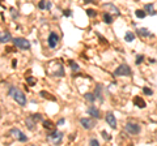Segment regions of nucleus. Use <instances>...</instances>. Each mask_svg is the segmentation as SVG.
Wrapping results in <instances>:
<instances>
[{
  "mask_svg": "<svg viewBox=\"0 0 157 146\" xmlns=\"http://www.w3.org/2000/svg\"><path fill=\"white\" fill-rule=\"evenodd\" d=\"M8 94L16 100V103H19L20 106H26V97L20 89H17L16 86H11Z\"/></svg>",
  "mask_w": 157,
  "mask_h": 146,
  "instance_id": "obj_1",
  "label": "nucleus"
},
{
  "mask_svg": "<svg viewBox=\"0 0 157 146\" xmlns=\"http://www.w3.org/2000/svg\"><path fill=\"white\" fill-rule=\"evenodd\" d=\"M47 72L50 74L55 76V77H63L64 76V68H63L62 63H58L56 60L51 62L49 65H47Z\"/></svg>",
  "mask_w": 157,
  "mask_h": 146,
  "instance_id": "obj_2",
  "label": "nucleus"
},
{
  "mask_svg": "<svg viewBox=\"0 0 157 146\" xmlns=\"http://www.w3.org/2000/svg\"><path fill=\"white\" fill-rule=\"evenodd\" d=\"M114 74H115L117 77H119V76L120 77H130V76L132 74V71L127 64H120V65L115 69Z\"/></svg>",
  "mask_w": 157,
  "mask_h": 146,
  "instance_id": "obj_3",
  "label": "nucleus"
},
{
  "mask_svg": "<svg viewBox=\"0 0 157 146\" xmlns=\"http://www.w3.org/2000/svg\"><path fill=\"white\" fill-rule=\"evenodd\" d=\"M63 140V133L62 132H58V130H53L50 135H47V141L53 145H58L62 142Z\"/></svg>",
  "mask_w": 157,
  "mask_h": 146,
  "instance_id": "obj_4",
  "label": "nucleus"
},
{
  "mask_svg": "<svg viewBox=\"0 0 157 146\" xmlns=\"http://www.w3.org/2000/svg\"><path fill=\"white\" fill-rule=\"evenodd\" d=\"M9 135H11V137H13L16 141H21V142H26V141H28V137H26V135H24V133L21 132L20 129H17V128H12V129L9 130Z\"/></svg>",
  "mask_w": 157,
  "mask_h": 146,
  "instance_id": "obj_5",
  "label": "nucleus"
},
{
  "mask_svg": "<svg viewBox=\"0 0 157 146\" xmlns=\"http://www.w3.org/2000/svg\"><path fill=\"white\" fill-rule=\"evenodd\" d=\"M12 41H13V44L16 46V47L21 48V50H29L30 48V42L25 38H14V39H12Z\"/></svg>",
  "mask_w": 157,
  "mask_h": 146,
  "instance_id": "obj_6",
  "label": "nucleus"
},
{
  "mask_svg": "<svg viewBox=\"0 0 157 146\" xmlns=\"http://www.w3.org/2000/svg\"><path fill=\"white\" fill-rule=\"evenodd\" d=\"M80 124L84 129L90 130L96 127L97 123H96V120H93V119H90V117H83V119H80Z\"/></svg>",
  "mask_w": 157,
  "mask_h": 146,
  "instance_id": "obj_7",
  "label": "nucleus"
},
{
  "mask_svg": "<svg viewBox=\"0 0 157 146\" xmlns=\"http://www.w3.org/2000/svg\"><path fill=\"white\" fill-rule=\"evenodd\" d=\"M125 129L128 135H139L140 133V125L136 123H127Z\"/></svg>",
  "mask_w": 157,
  "mask_h": 146,
  "instance_id": "obj_8",
  "label": "nucleus"
},
{
  "mask_svg": "<svg viewBox=\"0 0 157 146\" xmlns=\"http://www.w3.org/2000/svg\"><path fill=\"white\" fill-rule=\"evenodd\" d=\"M47 43H49V47L55 48L59 43V35L56 34V33H50L49 39H47Z\"/></svg>",
  "mask_w": 157,
  "mask_h": 146,
  "instance_id": "obj_9",
  "label": "nucleus"
},
{
  "mask_svg": "<svg viewBox=\"0 0 157 146\" xmlns=\"http://www.w3.org/2000/svg\"><path fill=\"white\" fill-rule=\"evenodd\" d=\"M105 119H106V123L109 124V125L113 128V129H115L117 128V119H115V116H114L113 112H107Z\"/></svg>",
  "mask_w": 157,
  "mask_h": 146,
  "instance_id": "obj_10",
  "label": "nucleus"
},
{
  "mask_svg": "<svg viewBox=\"0 0 157 146\" xmlns=\"http://www.w3.org/2000/svg\"><path fill=\"white\" fill-rule=\"evenodd\" d=\"M104 8L107 9L111 14H114V16H120V11L114 4H111V3H106V4H104Z\"/></svg>",
  "mask_w": 157,
  "mask_h": 146,
  "instance_id": "obj_11",
  "label": "nucleus"
},
{
  "mask_svg": "<svg viewBox=\"0 0 157 146\" xmlns=\"http://www.w3.org/2000/svg\"><path fill=\"white\" fill-rule=\"evenodd\" d=\"M86 112L89 114V116H92L93 119H99L101 117V114H99V110L97 107H94V106H90L86 110Z\"/></svg>",
  "mask_w": 157,
  "mask_h": 146,
  "instance_id": "obj_12",
  "label": "nucleus"
},
{
  "mask_svg": "<svg viewBox=\"0 0 157 146\" xmlns=\"http://www.w3.org/2000/svg\"><path fill=\"white\" fill-rule=\"evenodd\" d=\"M12 39L11 34L8 31H3L0 33V42H3V43H7V42H9Z\"/></svg>",
  "mask_w": 157,
  "mask_h": 146,
  "instance_id": "obj_13",
  "label": "nucleus"
},
{
  "mask_svg": "<svg viewBox=\"0 0 157 146\" xmlns=\"http://www.w3.org/2000/svg\"><path fill=\"white\" fill-rule=\"evenodd\" d=\"M94 95H96V98H98L101 102H104V98H102V86H101V85H96Z\"/></svg>",
  "mask_w": 157,
  "mask_h": 146,
  "instance_id": "obj_14",
  "label": "nucleus"
},
{
  "mask_svg": "<svg viewBox=\"0 0 157 146\" xmlns=\"http://www.w3.org/2000/svg\"><path fill=\"white\" fill-rule=\"evenodd\" d=\"M144 11H145L147 13L152 14V16H155V14H156L155 7H153V4H151V3H148V4H145V5H144Z\"/></svg>",
  "mask_w": 157,
  "mask_h": 146,
  "instance_id": "obj_15",
  "label": "nucleus"
},
{
  "mask_svg": "<svg viewBox=\"0 0 157 146\" xmlns=\"http://www.w3.org/2000/svg\"><path fill=\"white\" fill-rule=\"evenodd\" d=\"M134 103L138 106V107H140V108H144L147 106V103L144 102V99H141L140 97H135V98H134Z\"/></svg>",
  "mask_w": 157,
  "mask_h": 146,
  "instance_id": "obj_16",
  "label": "nucleus"
},
{
  "mask_svg": "<svg viewBox=\"0 0 157 146\" xmlns=\"http://www.w3.org/2000/svg\"><path fill=\"white\" fill-rule=\"evenodd\" d=\"M138 34L140 36H153L152 33L148 31V29H145V27H140V29L138 30Z\"/></svg>",
  "mask_w": 157,
  "mask_h": 146,
  "instance_id": "obj_17",
  "label": "nucleus"
},
{
  "mask_svg": "<svg viewBox=\"0 0 157 146\" xmlns=\"http://www.w3.org/2000/svg\"><path fill=\"white\" fill-rule=\"evenodd\" d=\"M25 123H26V127H28L30 130H33V129H34V124H35V120H34V119H33L32 116L26 117Z\"/></svg>",
  "mask_w": 157,
  "mask_h": 146,
  "instance_id": "obj_18",
  "label": "nucleus"
},
{
  "mask_svg": "<svg viewBox=\"0 0 157 146\" xmlns=\"http://www.w3.org/2000/svg\"><path fill=\"white\" fill-rule=\"evenodd\" d=\"M125 41L126 42H132V41H135V34L132 31H127L126 33V35H125Z\"/></svg>",
  "mask_w": 157,
  "mask_h": 146,
  "instance_id": "obj_19",
  "label": "nucleus"
},
{
  "mask_svg": "<svg viewBox=\"0 0 157 146\" xmlns=\"http://www.w3.org/2000/svg\"><path fill=\"white\" fill-rule=\"evenodd\" d=\"M84 98H85L86 100H89L90 103H93L96 100V95L93 93H85V94H84Z\"/></svg>",
  "mask_w": 157,
  "mask_h": 146,
  "instance_id": "obj_20",
  "label": "nucleus"
},
{
  "mask_svg": "<svg viewBox=\"0 0 157 146\" xmlns=\"http://www.w3.org/2000/svg\"><path fill=\"white\" fill-rule=\"evenodd\" d=\"M135 14H136L138 18H144L147 16V12L144 11V9H136V11H135Z\"/></svg>",
  "mask_w": 157,
  "mask_h": 146,
  "instance_id": "obj_21",
  "label": "nucleus"
},
{
  "mask_svg": "<svg viewBox=\"0 0 157 146\" xmlns=\"http://www.w3.org/2000/svg\"><path fill=\"white\" fill-rule=\"evenodd\" d=\"M43 127L46 128V129H51V130L54 129V124L51 123V120H45L43 121Z\"/></svg>",
  "mask_w": 157,
  "mask_h": 146,
  "instance_id": "obj_22",
  "label": "nucleus"
},
{
  "mask_svg": "<svg viewBox=\"0 0 157 146\" xmlns=\"http://www.w3.org/2000/svg\"><path fill=\"white\" fill-rule=\"evenodd\" d=\"M69 65H71L72 71H75V72H77L78 69H80V67H78V64H76V63L73 62V60H69Z\"/></svg>",
  "mask_w": 157,
  "mask_h": 146,
  "instance_id": "obj_23",
  "label": "nucleus"
},
{
  "mask_svg": "<svg viewBox=\"0 0 157 146\" xmlns=\"http://www.w3.org/2000/svg\"><path fill=\"white\" fill-rule=\"evenodd\" d=\"M104 21H105L106 24H111V22H113V17H111V14L105 13V14H104Z\"/></svg>",
  "mask_w": 157,
  "mask_h": 146,
  "instance_id": "obj_24",
  "label": "nucleus"
},
{
  "mask_svg": "<svg viewBox=\"0 0 157 146\" xmlns=\"http://www.w3.org/2000/svg\"><path fill=\"white\" fill-rule=\"evenodd\" d=\"M26 82H28L30 86H33V85H35V82H37V78H34V77H26Z\"/></svg>",
  "mask_w": 157,
  "mask_h": 146,
  "instance_id": "obj_25",
  "label": "nucleus"
},
{
  "mask_svg": "<svg viewBox=\"0 0 157 146\" xmlns=\"http://www.w3.org/2000/svg\"><path fill=\"white\" fill-rule=\"evenodd\" d=\"M41 97H43V98H49V99H51V100H55V98H54L53 95H49V94H46V91H41Z\"/></svg>",
  "mask_w": 157,
  "mask_h": 146,
  "instance_id": "obj_26",
  "label": "nucleus"
},
{
  "mask_svg": "<svg viewBox=\"0 0 157 146\" xmlns=\"http://www.w3.org/2000/svg\"><path fill=\"white\" fill-rule=\"evenodd\" d=\"M143 60H144L143 55H138V56H136V62H135V63H136V65H139V64L143 63Z\"/></svg>",
  "mask_w": 157,
  "mask_h": 146,
  "instance_id": "obj_27",
  "label": "nucleus"
},
{
  "mask_svg": "<svg viewBox=\"0 0 157 146\" xmlns=\"http://www.w3.org/2000/svg\"><path fill=\"white\" fill-rule=\"evenodd\" d=\"M143 91H144V94H147V95H152L153 94V91L149 89V87H143Z\"/></svg>",
  "mask_w": 157,
  "mask_h": 146,
  "instance_id": "obj_28",
  "label": "nucleus"
},
{
  "mask_svg": "<svg viewBox=\"0 0 157 146\" xmlns=\"http://www.w3.org/2000/svg\"><path fill=\"white\" fill-rule=\"evenodd\" d=\"M102 137H104L105 140H106V141H110L111 140V136H109L106 132H105V130H102Z\"/></svg>",
  "mask_w": 157,
  "mask_h": 146,
  "instance_id": "obj_29",
  "label": "nucleus"
},
{
  "mask_svg": "<svg viewBox=\"0 0 157 146\" xmlns=\"http://www.w3.org/2000/svg\"><path fill=\"white\" fill-rule=\"evenodd\" d=\"M89 145H93V146H98L99 145V142L97 141V140H96V138H92V140H90V141H89Z\"/></svg>",
  "mask_w": 157,
  "mask_h": 146,
  "instance_id": "obj_30",
  "label": "nucleus"
},
{
  "mask_svg": "<svg viewBox=\"0 0 157 146\" xmlns=\"http://www.w3.org/2000/svg\"><path fill=\"white\" fill-rule=\"evenodd\" d=\"M38 7H39V9H45V7H46V1H45V0H41Z\"/></svg>",
  "mask_w": 157,
  "mask_h": 146,
  "instance_id": "obj_31",
  "label": "nucleus"
},
{
  "mask_svg": "<svg viewBox=\"0 0 157 146\" xmlns=\"http://www.w3.org/2000/svg\"><path fill=\"white\" fill-rule=\"evenodd\" d=\"M86 14L90 16V17H94L96 16V12L93 11V9H88V11H86Z\"/></svg>",
  "mask_w": 157,
  "mask_h": 146,
  "instance_id": "obj_32",
  "label": "nucleus"
},
{
  "mask_svg": "<svg viewBox=\"0 0 157 146\" xmlns=\"http://www.w3.org/2000/svg\"><path fill=\"white\" fill-rule=\"evenodd\" d=\"M32 117H33V119H34V120H35V121H37V120H42V116H41V115H39V114H35V115H32Z\"/></svg>",
  "mask_w": 157,
  "mask_h": 146,
  "instance_id": "obj_33",
  "label": "nucleus"
},
{
  "mask_svg": "<svg viewBox=\"0 0 157 146\" xmlns=\"http://www.w3.org/2000/svg\"><path fill=\"white\" fill-rule=\"evenodd\" d=\"M64 123H66V120H64V119H60V120L58 121V125H63Z\"/></svg>",
  "mask_w": 157,
  "mask_h": 146,
  "instance_id": "obj_34",
  "label": "nucleus"
},
{
  "mask_svg": "<svg viewBox=\"0 0 157 146\" xmlns=\"http://www.w3.org/2000/svg\"><path fill=\"white\" fill-rule=\"evenodd\" d=\"M50 8H51V3H50V1H47V3H46V7H45V9H47V11H49Z\"/></svg>",
  "mask_w": 157,
  "mask_h": 146,
  "instance_id": "obj_35",
  "label": "nucleus"
},
{
  "mask_svg": "<svg viewBox=\"0 0 157 146\" xmlns=\"http://www.w3.org/2000/svg\"><path fill=\"white\" fill-rule=\"evenodd\" d=\"M71 13H72V12L71 11H69V9H68V11H64V16H71Z\"/></svg>",
  "mask_w": 157,
  "mask_h": 146,
  "instance_id": "obj_36",
  "label": "nucleus"
},
{
  "mask_svg": "<svg viewBox=\"0 0 157 146\" xmlns=\"http://www.w3.org/2000/svg\"><path fill=\"white\" fill-rule=\"evenodd\" d=\"M17 65V60H13V63H12V67H13V68H14V67H16Z\"/></svg>",
  "mask_w": 157,
  "mask_h": 146,
  "instance_id": "obj_37",
  "label": "nucleus"
},
{
  "mask_svg": "<svg viewBox=\"0 0 157 146\" xmlns=\"http://www.w3.org/2000/svg\"><path fill=\"white\" fill-rule=\"evenodd\" d=\"M83 1H85V3H94L96 0H83Z\"/></svg>",
  "mask_w": 157,
  "mask_h": 146,
  "instance_id": "obj_38",
  "label": "nucleus"
}]
</instances>
